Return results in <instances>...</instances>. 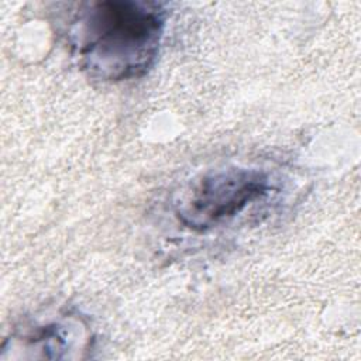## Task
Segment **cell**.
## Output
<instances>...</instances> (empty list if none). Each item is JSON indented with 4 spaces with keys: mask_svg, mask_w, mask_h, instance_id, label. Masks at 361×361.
Masks as SVG:
<instances>
[{
    "mask_svg": "<svg viewBox=\"0 0 361 361\" xmlns=\"http://www.w3.org/2000/svg\"><path fill=\"white\" fill-rule=\"evenodd\" d=\"M166 17L164 6L155 1L83 3L71 31L79 63L100 80L144 75L157 59Z\"/></svg>",
    "mask_w": 361,
    "mask_h": 361,
    "instance_id": "1",
    "label": "cell"
},
{
    "mask_svg": "<svg viewBox=\"0 0 361 361\" xmlns=\"http://www.w3.org/2000/svg\"><path fill=\"white\" fill-rule=\"evenodd\" d=\"M271 189L269 176L261 169H219L202 176L192 186L178 204L176 216L185 227L203 231L235 217Z\"/></svg>",
    "mask_w": 361,
    "mask_h": 361,
    "instance_id": "2",
    "label": "cell"
}]
</instances>
